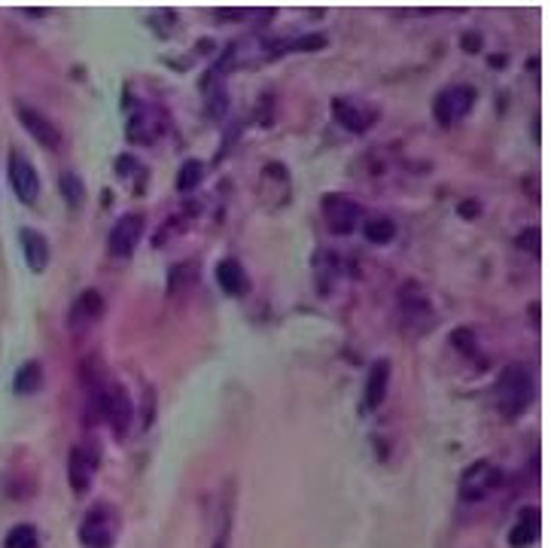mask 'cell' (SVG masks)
I'll return each instance as SVG.
<instances>
[{
  "label": "cell",
  "instance_id": "obj_18",
  "mask_svg": "<svg viewBox=\"0 0 551 548\" xmlns=\"http://www.w3.org/2000/svg\"><path fill=\"white\" fill-rule=\"evenodd\" d=\"M217 283L223 287V293L228 296H241L247 287V274H244V266H241L235 256H226V259L217 262Z\"/></svg>",
  "mask_w": 551,
  "mask_h": 548
},
{
  "label": "cell",
  "instance_id": "obj_2",
  "mask_svg": "<svg viewBox=\"0 0 551 548\" xmlns=\"http://www.w3.org/2000/svg\"><path fill=\"white\" fill-rule=\"evenodd\" d=\"M396 308H399V323H403V330L409 332V336H424V332L433 330L435 311L418 281H405L403 287H399Z\"/></svg>",
  "mask_w": 551,
  "mask_h": 548
},
{
  "label": "cell",
  "instance_id": "obj_7",
  "mask_svg": "<svg viewBox=\"0 0 551 548\" xmlns=\"http://www.w3.org/2000/svg\"><path fill=\"white\" fill-rule=\"evenodd\" d=\"M320 210H323L326 229L332 234H350L356 229V223L363 219V208L354 202V198L341 195V192H326L323 202H320Z\"/></svg>",
  "mask_w": 551,
  "mask_h": 548
},
{
  "label": "cell",
  "instance_id": "obj_14",
  "mask_svg": "<svg viewBox=\"0 0 551 548\" xmlns=\"http://www.w3.org/2000/svg\"><path fill=\"white\" fill-rule=\"evenodd\" d=\"M162 131H164V113H159L149 104L138 107V110L132 113V119H128V140H132V144L149 147L162 138Z\"/></svg>",
  "mask_w": 551,
  "mask_h": 548
},
{
  "label": "cell",
  "instance_id": "obj_32",
  "mask_svg": "<svg viewBox=\"0 0 551 548\" xmlns=\"http://www.w3.org/2000/svg\"><path fill=\"white\" fill-rule=\"evenodd\" d=\"M213 548H226V536H223V543H217V545H213Z\"/></svg>",
  "mask_w": 551,
  "mask_h": 548
},
{
  "label": "cell",
  "instance_id": "obj_12",
  "mask_svg": "<svg viewBox=\"0 0 551 548\" xmlns=\"http://www.w3.org/2000/svg\"><path fill=\"white\" fill-rule=\"evenodd\" d=\"M16 113H19L21 128H25V131L31 134V138L37 140L40 147H46V149L61 147V131H59V125H55L52 119L46 116V113H40L37 107H31V104H25V101H19V104H16Z\"/></svg>",
  "mask_w": 551,
  "mask_h": 548
},
{
  "label": "cell",
  "instance_id": "obj_20",
  "mask_svg": "<svg viewBox=\"0 0 551 548\" xmlns=\"http://www.w3.org/2000/svg\"><path fill=\"white\" fill-rule=\"evenodd\" d=\"M116 177L119 180H125V183H132V189L134 192H140L143 189V183H147V168L140 165L138 159H134V155H119L116 159Z\"/></svg>",
  "mask_w": 551,
  "mask_h": 548
},
{
  "label": "cell",
  "instance_id": "obj_9",
  "mask_svg": "<svg viewBox=\"0 0 551 548\" xmlns=\"http://www.w3.org/2000/svg\"><path fill=\"white\" fill-rule=\"evenodd\" d=\"M6 174H10V187L19 195L21 204H34L40 198V177L34 171L31 159L19 149H10V162H6Z\"/></svg>",
  "mask_w": 551,
  "mask_h": 548
},
{
  "label": "cell",
  "instance_id": "obj_25",
  "mask_svg": "<svg viewBox=\"0 0 551 548\" xmlns=\"http://www.w3.org/2000/svg\"><path fill=\"white\" fill-rule=\"evenodd\" d=\"M196 277H198V272L192 268V262H180V266H174L171 268V274H168V293H183V290L189 287Z\"/></svg>",
  "mask_w": 551,
  "mask_h": 548
},
{
  "label": "cell",
  "instance_id": "obj_11",
  "mask_svg": "<svg viewBox=\"0 0 551 548\" xmlns=\"http://www.w3.org/2000/svg\"><path fill=\"white\" fill-rule=\"evenodd\" d=\"M143 229H147V223H143L140 213H125V217H119L116 223H113L110 234H107V250H110V256H116V259L132 256L134 247L140 244Z\"/></svg>",
  "mask_w": 551,
  "mask_h": 548
},
{
  "label": "cell",
  "instance_id": "obj_16",
  "mask_svg": "<svg viewBox=\"0 0 551 548\" xmlns=\"http://www.w3.org/2000/svg\"><path fill=\"white\" fill-rule=\"evenodd\" d=\"M536 539H539V509L536 506H524L515 518L512 530H509V543L515 548H531Z\"/></svg>",
  "mask_w": 551,
  "mask_h": 548
},
{
  "label": "cell",
  "instance_id": "obj_8",
  "mask_svg": "<svg viewBox=\"0 0 551 548\" xmlns=\"http://www.w3.org/2000/svg\"><path fill=\"white\" fill-rule=\"evenodd\" d=\"M329 110H332L335 123H339L341 128H347V131H354V134H366L369 128L375 125V119H378L375 107L363 104L360 98H350V95L332 98Z\"/></svg>",
  "mask_w": 551,
  "mask_h": 548
},
{
  "label": "cell",
  "instance_id": "obj_19",
  "mask_svg": "<svg viewBox=\"0 0 551 548\" xmlns=\"http://www.w3.org/2000/svg\"><path fill=\"white\" fill-rule=\"evenodd\" d=\"M12 387H16L19 396H31L37 393V390L43 387V366L40 360H28L19 366L16 378H12Z\"/></svg>",
  "mask_w": 551,
  "mask_h": 548
},
{
  "label": "cell",
  "instance_id": "obj_17",
  "mask_svg": "<svg viewBox=\"0 0 551 548\" xmlns=\"http://www.w3.org/2000/svg\"><path fill=\"white\" fill-rule=\"evenodd\" d=\"M387 387H390V360L381 357L369 366L366 375V405L369 409H378L384 400H387Z\"/></svg>",
  "mask_w": 551,
  "mask_h": 548
},
{
  "label": "cell",
  "instance_id": "obj_1",
  "mask_svg": "<svg viewBox=\"0 0 551 548\" xmlns=\"http://www.w3.org/2000/svg\"><path fill=\"white\" fill-rule=\"evenodd\" d=\"M533 400H536V381H533L531 366H524V362H509V366L497 375V384H493L497 411L506 421H518V417L533 405Z\"/></svg>",
  "mask_w": 551,
  "mask_h": 548
},
{
  "label": "cell",
  "instance_id": "obj_21",
  "mask_svg": "<svg viewBox=\"0 0 551 548\" xmlns=\"http://www.w3.org/2000/svg\"><path fill=\"white\" fill-rule=\"evenodd\" d=\"M59 189H61V198L68 208H83L85 202V183L76 177V171H61L59 177Z\"/></svg>",
  "mask_w": 551,
  "mask_h": 548
},
{
  "label": "cell",
  "instance_id": "obj_27",
  "mask_svg": "<svg viewBox=\"0 0 551 548\" xmlns=\"http://www.w3.org/2000/svg\"><path fill=\"white\" fill-rule=\"evenodd\" d=\"M326 37L323 34H305V37H296L290 43L292 46V52H317V49H323L326 46Z\"/></svg>",
  "mask_w": 551,
  "mask_h": 548
},
{
  "label": "cell",
  "instance_id": "obj_3",
  "mask_svg": "<svg viewBox=\"0 0 551 548\" xmlns=\"http://www.w3.org/2000/svg\"><path fill=\"white\" fill-rule=\"evenodd\" d=\"M116 533H119V515L110 503H95L89 512L83 515L76 539L83 548H113L116 545Z\"/></svg>",
  "mask_w": 551,
  "mask_h": 548
},
{
  "label": "cell",
  "instance_id": "obj_31",
  "mask_svg": "<svg viewBox=\"0 0 551 548\" xmlns=\"http://www.w3.org/2000/svg\"><path fill=\"white\" fill-rule=\"evenodd\" d=\"M25 16H46V10H21Z\"/></svg>",
  "mask_w": 551,
  "mask_h": 548
},
{
  "label": "cell",
  "instance_id": "obj_24",
  "mask_svg": "<svg viewBox=\"0 0 551 548\" xmlns=\"http://www.w3.org/2000/svg\"><path fill=\"white\" fill-rule=\"evenodd\" d=\"M202 177H204V165L198 159H186L180 171H177V192H192V189H198V183H202Z\"/></svg>",
  "mask_w": 551,
  "mask_h": 548
},
{
  "label": "cell",
  "instance_id": "obj_5",
  "mask_svg": "<svg viewBox=\"0 0 551 548\" xmlns=\"http://www.w3.org/2000/svg\"><path fill=\"white\" fill-rule=\"evenodd\" d=\"M475 98H478L475 85H467V83H457V85L442 89L439 95H435V101H433L435 123L445 125V128L457 125L472 110V107H475Z\"/></svg>",
  "mask_w": 551,
  "mask_h": 548
},
{
  "label": "cell",
  "instance_id": "obj_22",
  "mask_svg": "<svg viewBox=\"0 0 551 548\" xmlns=\"http://www.w3.org/2000/svg\"><path fill=\"white\" fill-rule=\"evenodd\" d=\"M363 234H366L369 244H390L396 238V223L390 217H371L363 226Z\"/></svg>",
  "mask_w": 551,
  "mask_h": 548
},
{
  "label": "cell",
  "instance_id": "obj_13",
  "mask_svg": "<svg viewBox=\"0 0 551 548\" xmlns=\"http://www.w3.org/2000/svg\"><path fill=\"white\" fill-rule=\"evenodd\" d=\"M104 421L110 424V430L116 439H125L128 430H132L134 405H132V396H128V390L123 387V384H110V390H107Z\"/></svg>",
  "mask_w": 551,
  "mask_h": 548
},
{
  "label": "cell",
  "instance_id": "obj_30",
  "mask_svg": "<svg viewBox=\"0 0 551 548\" xmlns=\"http://www.w3.org/2000/svg\"><path fill=\"white\" fill-rule=\"evenodd\" d=\"M220 19H247L244 10H220Z\"/></svg>",
  "mask_w": 551,
  "mask_h": 548
},
{
  "label": "cell",
  "instance_id": "obj_29",
  "mask_svg": "<svg viewBox=\"0 0 551 548\" xmlns=\"http://www.w3.org/2000/svg\"><path fill=\"white\" fill-rule=\"evenodd\" d=\"M478 210H482V204L472 202V198H469V202H460V204H457V213H460V217H467V219H475V217H478Z\"/></svg>",
  "mask_w": 551,
  "mask_h": 548
},
{
  "label": "cell",
  "instance_id": "obj_26",
  "mask_svg": "<svg viewBox=\"0 0 551 548\" xmlns=\"http://www.w3.org/2000/svg\"><path fill=\"white\" fill-rule=\"evenodd\" d=\"M451 345L457 347V351L463 353V357H475L478 353V341H475V332L469 330V326H457L454 332L448 336Z\"/></svg>",
  "mask_w": 551,
  "mask_h": 548
},
{
  "label": "cell",
  "instance_id": "obj_4",
  "mask_svg": "<svg viewBox=\"0 0 551 548\" xmlns=\"http://www.w3.org/2000/svg\"><path fill=\"white\" fill-rule=\"evenodd\" d=\"M98 466H101V448H98L95 439H83L80 445L70 448L68 481H70V490H74L76 496H83L85 490L92 488V479H95Z\"/></svg>",
  "mask_w": 551,
  "mask_h": 548
},
{
  "label": "cell",
  "instance_id": "obj_28",
  "mask_svg": "<svg viewBox=\"0 0 551 548\" xmlns=\"http://www.w3.org/2000/svg\"><path fill=\"white\" fill-rule=\"evenodd\" d=\"M515 244L521 247V250H527L531 256H539V229H524L518 234V238H515Z\"/></svg>",
  "mask_w": 551,
  "mask_h": 548
},
{
  "label": "cell",
  "instance_id": "obj_10",
  "mask_svg": "<svg viewBox=\"0 0 551 548\" xmlns=\"http://www.w3.org/2000/svg\"><path fill=\"white\" fill-rule=\"evenodd\" d=\"M104 311H107V298H104L101 290H95V287L83 290V293L74 298L70 311H68V326H70V332H89L92 326L101 323Z\"/></svg>",
  "mask_w": 551,
  "mask_h": 548
},
{
  "label": "cell",
  "instance_id": "obj_23",
  "mask_svg": "<svg viewBox=\"0 0 551 548\" xmlns=\"http://www.w3.org/2000/svg\"><path fill=\"white\" fill-rule=\"evenodd\" d=\"M4 548H40V533L34 524H16L4 539Z\"/></svg>",
  "mask_w": 551,
  "mask_h": 548
},
{
  "label": "cell",
  "instance_id": "obj_6",
  "mask_svg": "<svg viewBox=\"0 0 551 548\" xmlns=\"http://www.w3.org/2000/svg\"><path fill=\"white\" fill-rule=\"evenodd\" d=\"M499 485H503V469L493 460H475L460 475V500L478 503L484 496H491Z\"/></svg>",
  "mask_w": 551,
  "mask_h": 548
},
{
  "label": "cell",
  "instance_id": "obj_15",
  "mask_svg": "<svg viewBox=\"0 0 551 548\" xmlns=\"http://www.w3.org/2000/svg\"><path fill=\"white\" fill-rule=\"evenodd\" d=\"M19 238H21V253H25V262H28V268H31L34 274H43L46 272V266H49V241H46V234L37 232V229H21L19 232Z\"/></svg>",
  "mask_w": 551,
  "mask_h": 548
}]
</instances>
